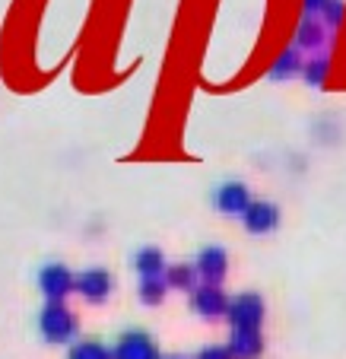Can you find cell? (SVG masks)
<instances>
[{"mask_svg": "<svg viewBox=\"0 0 346 359\" xmlns=\"http://www.w3.org/2000/svg\"><path fill=\"white\" fill-rule=\"evenodd\" d=\"M80 325H76V315L70 312L64 302H48L41 305L39 312V334L45 344H70L76 337Z\"/></svg>", "mask_w": 346, "mask_h": 359, "instance_id": "obj_1", "label": "cell"}, {"mask_svg": "<svg viewBox=\"0 0 346 359\" xmlns=\"http://www.w3.org/2000/svg\"><path fill=\"white\" fill-rule=\"evenodd\" d=\"M39 290L45 292L48 302H64V296H67L70 290H76V277L70 273L67 264L51 261V264H45L39 271Z\"/></svg>", "mask_w": 346, "mask_h": 359, "instance_id": "obj_2", "label": "cell"}, {"mask_svg": "<svg viewBox=\"0 0 346 359\" xmlns=\"http://www.w3.org/2000/svg\"><path fill=\"white\" fill-rule=\"evenodd\" d=\"M213 207L226 217H244V210L251 207V194H248V184L238 182V178H229V182L216 184L213 191Z\"/></svg>", "mask_w": 346, "mask_h": 359, "instance_id": "obj_3", "label": "cell"}, {"mask_svg": "<svg viewBox=\"0 0 346 359\" xmlns=\"http://www.w3.org/2000/svg\"><path fill=\"white\" fill-rule=\"evenodd\" d=\"M115 290V277H111L105 267H86V271L76 273V292H80L86 302L99 305L111 296Z\"/></svg>", "mask_w": 346, "mask_h": 359, "instance_id": "obj_4", "label": "cell"}, {"mask_svg": "<svg viewBox=\"0 0 346 359\" xmlns=\"http://www.w3.org/2000/svg\"><path fill=\"white\" fill-rule=\"evenodd\" d=\"M229 321L232 327H261L264 321V299L258 292H238L229 302Z\"/></svg>", "mask_w": 346, "mask_h": 359, "instance_id": "obj_5", "label": "cell"}, {"mask_svg": "<svg viewBox=\"0 0 346 359\" xmlns=\"http://www.w3.org/2000/svg\"><path fill=\"white\" fill-rule=\"evenodd\" d=\"M111 359H159V350L146 331H124L111 346Z\"/></svg>", "mask_w": 346, "mask_h": 359, "instance_id": "obj_6", "label": "cell"}, {"mask_svg": "<svg viewBox=\"0 0 346 359\" xmlns=\"http://www.w3.org/2000/svg\"><path fill=\"white\" fill-rule=\"evenodd\" d=\"M194 264H197V273H200L204 283L219 286L226 280V273H229V255H226L223 245H207V248H200Z\"/></svg>", "mask_w": 346, "mask_h": 359, "instance_id": "obj_7", "label": "cell"}, {"mask_svg": "<svg viewBox=\"0 0 346 359\" xmlns=\"http://www.w3.org/2000/svg\"><path fill=\"white\" fill-rule=\"evenodd\" d=\"M229 302L232 299H226V292L210 283L197 286V290L191 292V309H194L200 318H223V315L229 312Z\"/></svg>", "mask_w": 346, "mask_h": 359, "instance_id": "obj_8", "label": "cell"}, {"mask_svg": "<svg viewBox=\"0 0 346 359\" xmlns=\"http://www.w3.org/2000/svg\"><path fill=\"white\" fill-rule=\"evenodd\" d=\"M244 229L254 236H267L279 226V207L273 201H251V207L244 210Z\"/></svg>", "mask_w": 346, "mask_h": 359, "instance_id": "obj_9", "label": "cell"}, {"mask_svg": "<svg viewBox=\"0 0 346 359\" xmlns=\"http://www.w3.org/2000/svg\"><path fill=\"white\" fill-rule=\"evenodd\" d=\"M229 353L232 359H258L264 353V337L258 327H232V340H229Z\"/></svg>", "mask_w": 346, "mask_h": 359, "instance_id": "obj_10", "label": "cell"}, {"mask_svg": "<svg viewBox=\"0 0 346 359\" xmlns=\"http://www.w3.org/2000/svg\"><path fill=\"white\" fill-rule=\"evenodd\" d=\"M130 264H134V271L140 273V277H165V271H169V267H165V255L159 248H153V245L137 251Z\"/></svg>", "mask_w": 346, "mask_h": 359, "instance_id": "obj_11", "label": "cell"}, {"mask_svg": "<svg viewBox=\"0 0 346 359\" xmlns=\"http://www.w3.org/2000/svg\"><path fill=\"white\" fill-rule=\"evenodd\" d=\"M165 290H169V280L165 277H140L137 296H140L143 305H159L165 299Z\"/></svg>", "mask_w": 346, "mask_h": 359, "instance_id": "obj_12", "label": "cell"}, {"mask_svg": "<svg viewBox=\"0 0 346 359\" xmlns=\"http://www.w3.org/2000/svg\"><path fill=\"white\" fill-rule=\"evenodd\" d=\"M197 277H200L197 264H172L169 271H165V280H169V286H175V290H197L194 286Z\"/></svg>", "mask_w": 346, "mask_h": 359, "instance_id": "obj_13", "label": "cell"}, {"mask_svg": "<svg viewBox=\"0 0 346 359\" xmlns=\"http://www.w3.org/2000/svg\"><path fill=\"white\" fill-rule=\"evenodd\" d=\"M67 359H111V350L105 344H99V340H76L70 346Z\"/></svg>", "mask_w": 346, "mask_h": 359, "instance_id": "obj_14", "label": "cell"}, {"mask_svg": "<svg viewBox=\"0 0 346 359\" xmlns=\"http://www.w3.org/2000/svg\"><path fill=\"white\" fill-rule=\"evenodd\" d=\"M296 41H299V48H318L321 41H324V26H321L318 20H312V16H305L302 26H299Z\"/></svg>", "mask_w": 346, "mask_h": 359, "instance_id": "obj_15", "label": "cell"}, {"mask_svg": "<svg viewBox=\"0 0 346 359\" xmlns=\"http://www.w3.org/2000/svg\"><path fill=\"white\" fill-rule=\"evenodd\" d=\"M296 70H299V48H289V51H283L277 57V64L270 67V76L273 80H283V76L296 74Z\"/></svg>", "mask_w": 346, "mask_h": 359, "instance_id": "obj_16", "label": "cell"}, {"mask_svg": "<svg viewBox=\"0 0 346 359\" xmlns=\"http://www.w3.org/2000/svg\"><path fill=\"white\" fill-rule=\"evenodd\" d=\"M327 70H331V61L327 57H314V61L305 64V80L312 83V86H321L327 76Z\"/></svg>", "mask_w": 346, "mask_h": 359, "instance_id": "obj_17", "label": "cell"}, {"mask_svg": "<svg viewBox=\"0 0 346 359\" xmlns=\"http://www.w3.org/2000/svg\"><path fill=\"white\" fill-rule=\"evenodd\" d=\"M343 13H346L343 0H331V4L324 7V20H327V26H340V22H343Z\"/></svg>", "mask_w": 346, "mask_h": 359, "instance_id": "obj_18", "label": "cell"}, {"mask_svg": "<svg viewBox=\"0 0 346 359\" xmlns=\"http://www.w3.org/2000/svg\"><path fill=\"white\" fill-rule=\"evenodd\" d=\"M197 359H232L229 346H204V350L197 353Z\"/></svg>", "mask_w": 346, "mask_h": 359, "instance_id": "obj_19", "label": "cell"}, {"mask_svg": "<svg viewBox=\"0 0 346 359\" xmlns=\"http://www.w3.org/2000/svg\"><path fill=\"white\" fill-rule=\"evenodd\" d=\"M302 4H305V13L312 16V13H324V7L331 0H302Z\"/></svg>", "mask_w": 346, "mask_h": 359, "instance_id": "obj_20", "label": "cell"}, {"mask_svg": "<svg viewBox=\"0 0 346 359\" xmlns=\"http://www.w3.org/2000/svg\"><path fill=\"white\" fill-rule=\"evenodd\" d=\"M162 359H178V356H162Z\"/></svg>", "mask_w": 346, "mask_h": 359, "instance_id": "obj_21", "label": "cell"}]
</instances>
